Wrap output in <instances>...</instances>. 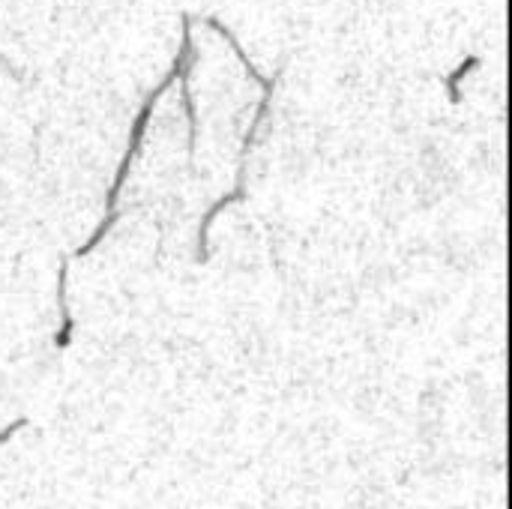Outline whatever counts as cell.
I'll return each mask as SVG.
<instances>
[{
    "mask_svg": "<svg viewBox=\"0 0 512 509\" xmlns=\"http://www.w3.org/2000/svg\"><path fill=\"white\" fill-rule=\"evenodd\" d=\"M483 66V57L480 54H468L447 78H444V87H447V96H450V105H462V81L477 72Z\"/></svg>",
    "mask_w": 512,
    "mask_h": 509,
    "instance_id": "obj_4",
    "label": "cell"
},
{
    "mask_svg": "<svg viewBox=\"0 0 512 509\" xmlns=\"http://www.w3.org/2000/svg\"><path fill=\"white\" fill-rule=\"evenodd\" d=\"M66 279H69V264L66 258L60 261L57 267V306H60V330L54 333V348H66L72 342V333H75V321H72V312H69V303H66Z\"/></svg>",
    "mask_w": 512,
    "mask_h": 509,
    "instance_id": "obj_3",
    "label": "cell"
},
{
    "mask_svg": "<svg viewBox=\"0 0 512 509\" xmlns=\"http://www.w3.org/2000/svg\"><path fill=\"white\" fill-rule=\"evenodd\" d=\"M0 63H3V66H6V69H9V63H6V60H3V54H0ZM9 72H12V69H9ZM12 75H15V72H12Z\"/></svg>",
    "mask_w": 512,
    "mask_h": 509,
    "instance_id": "obj_5",
    "label": "cell"
},
{
    "mask_svg": "<svg viewBox=\"0 0 512 509\" xmlns=\"http://www.w3.org/2000/svg\"><path fill=\"white\" fill-rule=\"evenodd\" d=\"M204 24H207L210 30H216V33H219V36H222V39H225V42H228L231 48H234L237 60L243 63V69L249 72V78H252V81H255V84H258L261 90H276V78H264V75H261V72L255 69V63L249 60V54L243 51V45H240V42H237V36L231 33V27H225V24H222V21H219L216 15H207V18H204Z\"/></svg>",
    "mask_w": 512,
    "mask_h": 509,
    "instance_id": "obj_2",
    "label": "cell"
},
{
    "mask_svg": "<svg viewBox=\"0 0 512 509\" xmlns=\"http://www.w3.org/2000/svg\"><path fill=\"white\" fill-rule=\"evenodd\" d=\"M180 24H183V36H180V48H177V54H174V60H171V69H168V72H165V78H162V81H159L147 96H144L141 111L135 114V123H132V129H129L126 153H123L120 168H117V177H114V183H111V189H108V195H105V219L96 225V231L87 237V243L75 249V255H72V258H87L90 252H96V249H99V243L108 237V231L117 225V219H120V207H117V201H120V189H123V183H126V177H129V171H132V162H135V159H138V153H141V141H144L147 126H150L153 108H156V102L162 99V93H165L177 78H180L183 66H186L189 60H198V51H195V45H192V15H189V12H183V15H180Z\"/></svg>",
    "mask_w": 512,
    "mask_h": 509,
    "instance_id": "obj_1",
    "label": "cell"
}]
</instances>
